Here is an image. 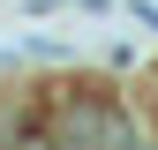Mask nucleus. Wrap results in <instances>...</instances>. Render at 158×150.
<instances>
[{
    "instance_id": "1",
    "label": "nucleus",
    "mask_w": 158,
    "mask_h": 150,
    "mask_svg": "<svg viewBox=\"0 0 158 150\" xmlns=\"http://www.w3.org/2000/svg\"><path fill=\"white\" fill-rule=\"evenodd\" d=\"M45 128H53V143H60V150H135V143H143V135H135V120H128V105L113 98L106 83H75Z\"/></svg>"
}]
</instances>
